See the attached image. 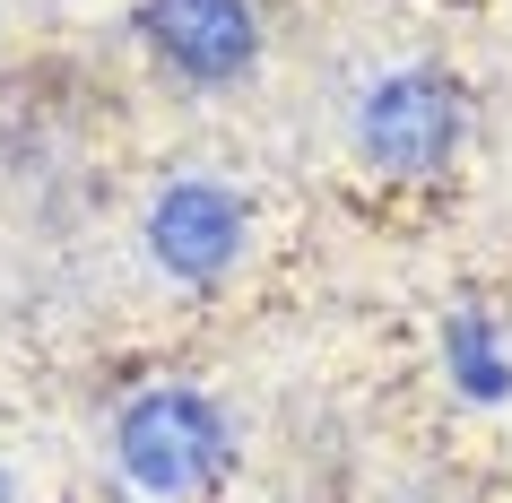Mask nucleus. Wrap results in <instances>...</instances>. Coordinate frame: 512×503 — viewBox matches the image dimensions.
<instances>
[{"label": "nucleus", "instance_id": "obj_1", "mask_svg": "<svg viewBox=\"0 0 512 503\" xmlns=\"http://www.w3.org/2000/svg\"><path fill=\"white\" fill-rule=\"evenodd\" d=\"M113 451H122L131 486L183 503V495H200V486L217 477V460H226V425H217L209 399H191V391H139L131 408H122Z\"/></svg>", "mask_w": 512, "mask_h": 503}, {"label": "nucleus", "instance_id": "obj_2", "mask_svg": "<svg viewBox=\"0 0 512 503\" xmlns=\"http://www.w3.org/2000/svg\"><path fill=\"white\" fill-rule=\"evenodd\" d=\"M460 87L443 70H391V79L365 96L356 113V139H365V157L391 165V174H434V165L460 148Z\"/></svg>", "mask_w": 512, "mask_h": 503}, {"label": "nucleus", "instance_id": "obj_4", "mask_svg": "<svg viewBox=\"0 0 512 503\" xmlns=\"http://www.w3.org/2000/svg\"><path fill=\"white\" fill-rule=\"evenodd\" d=\"M148 252H157L174 278H217V269L243 252V200L235 191H217V183H174L148 209Z\"/></svg>", "mask_w": 512, "mask_h": 503}, {"label": "nucleus", "instance_id": "obj_5", "mask_svg": "<svg viewBox=\"0 0 512 503\" xmlns=\"http://www.w3.org/2000/svg\"><path fill=\"white\" fill-rule=\"evenodd\" d=\"M452 373H460V391H469V399H504V391H512V373L495 365V339H486L478 313L452 321Z\"/></svg>", "mask_w": 512, "mask_h": 503}, {"label": "nucleus", "instance_id": "obj_6", "mask_svg": "<svg viewBox=\"0 0 512 503\" xmlns=\"http://www.w3.org/2000/svg\"><path fill=\"white\" fill-rule=\"evenodd\" d=\"M0 503H9V477H0Z\"/></svg>", "mask_w": 512, "mask_h": 503}, {"label": "nucleus", "instance_id": "obj_3", "mask_svg": "<svg viewBox=\"0 0 512 503\" xmlns=\"http://www.w3.org/2000/svg\"><path fill=\"white\" fill-rule=\"evenodd\" d=\"M139 27L157 44L183 79H235L261 27H252V0H148L139 9Z\"/></svg>", "mask_w": 512, "mask_h": 503}]
</instances>
